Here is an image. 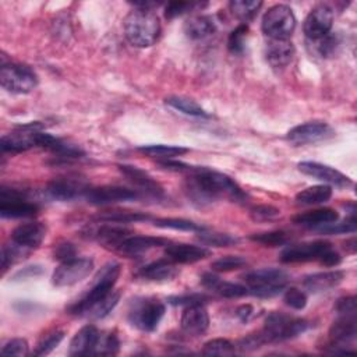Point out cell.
Masks as SVG:
<instances>
[{
	"label": "cell",
	"instance_id": "cell-3",
	"mask_svg": "<svg viewBox=\"0 0 357 357\" xmlns=\"http://www.w3.org/2000/svg\"><path fill=\"white\" fill-rule=\"evenodd\" d=\"M120 271L121 266L116 261L105 264L95 275L91 289L78 301L68 307V312L75 317H84L89 307H92L95 303L113 291V287L120 276Z\"/></svg>",
	"mask_w": 357,
	"mask_h": 357
},
{
	"label": "cell",
	"instance_id": "cell-12",
	"mask_svg": "<svg viewBox=\"0 0 357 357\" xmlns=\"http://www.w3.org/2000/svg\"><path fill=\"white\" fill-rule=\"evenodd\" d=\"M335 135V130L324 121H308L304 124H298L293 127L287 135L286 139L296 145H308V144H317L321 141H326Z\"/></svg>",
	"mask_w": 357,
	"mask_h": 357
},
{
	"label": "cell",
	"instance_id": "cell-34",
	"mask_svg": "<svg viewBox=\"0 0 357 357\" xmlns=\"http://www.w3.org/2000/svg\"><path fill=\"white\" fill-rule=\"evenodd\" d=\"M308 46L312 53H315L319 57H332L336 54L339 46H340V39L336 33H326L325 36L315 39V40H308Z\"/></svg>",
	"mask_w": 357,
	"mask_h": 357
},
{
	"label": "cell",
	"instance_id": "cell-46",
	"mask_svg": "<svg viewBox=\"0 0 357 357\" xmlns=\"http://www.w3.org/2000/svg\"><path fill=\"white\" fill-rule=\"evenodd\" d=\"M245 264H247L245 258L240 255H226L213 261L211 268L215 272H230V271H236L245 266Z\"/></svg>",
	"mask_w": 357,
	"mask_h": 357
},
{
	"label": "cell",
	"instance_id": "cell-4",
	"mask_svg": "<svg viewBox=\"0 0 357 357\" xmlns=\"http://www.w3.org/2000/svg\"><path fill=\"white\" fill-rule=\"evenodd\" d=\"M289 275L279 268H261L243 276L250 294L266 298L280 293L287 283Z\"/></svg>",
	"mask_w": 357,
	"mask_h": 357
},
{
	"label": "cell",
	"instance_id": "cell-35",
	"mask_svg": "<svg viewBox=\"0 0 357 357\" xmlns=\"http://www.w3.org/2000/svg\"><path fill=\"white\" fill-rule=\"evenodd\" d=\"M165 103L188 116L209 117V114L195 100L185 96H169L165 99Z\"/></svg>",
	"mask_w": 357,
	"mask_h": 357
},
{
	"label": "cell",
	"instance_id": "cell-50",
	"mask_svg": "<svg viewBox=\"0 0 357 357\" xmlns=\"http://www.w3.org/2000/svg\"><path fill=\"white\" fill-rule=\"evenodd\" d=\"M280 215V209L272 205H257L251 208L250 216L254 222H269Z\"/></svg>",
	"mask_w": 357,
	"mask_h": 357
},
{
	"label": "cell",
	"instance_id": "cell-36",
	"mask_svg": "<svg viewBox=\"0 0 357 357\" xmlns=\"http://www.w3.org/2000/svg\"><path fill=\"white\" fill-rule=\"evenodd\" d=\"M98 220L107 223H132L141 220H149L151 216L142 212H131V211H105L96 216Z\"/></svg>",
	"mask_w": 357,
	"mask_h": 357
},
{
	"label": "cell",
	"instance_id": "cell-6",
	"mask_svg": "<svg viewBox=\"0 0 357 357\" xmlns=\"http://www.w3.org/2000/svg\"><path fill=\"white\" fill-rule=\"evenodd\" d=\"M165 315V304L156 298H138L131 303L127 318L132 326L142 332H152L158 328Z\"/></svg>",
	"mask_w": 357,
	"mask_h": 357
},
{
	"label": "cell",
	"instance_id": "cell-27",
	"mask_svg": "<svg viewBox=\"0 0 357 357\" xmlns=\"http://www.w3.org/2000/svg\"><path fill=\"white\" fill-rule=\"evenodd\" d=\"M178 275V269L176 268L174 262L169 258L158 259L151 262L139 269L138 276L151 282H166L172 280Z\"/></svg>",
	"mask_w": 357,
	"mask_h": 357
},
{
	"label": "cell",
	"instance_id": "cell-2",
	"mask_svg": "<svg viewBox=\"0 0 357 357\" xmlns=\"http://www.w3.org/2000/svg\"><path fill=\"white\" fill-rule=\"evenodd\" d=\"M126 39L135 47L155 45L160 35V21L152 10L134 8L123 21Z\"/></svg>",
	"mask_w": 357,
	"mask_h": 357
},
{
	"label": "cell",
	"instance_id": "cell-29",
	"mask_svg": "<svg viewBox=\"0 0 357 357\" xmlns=\"http://www.w3.org/2000/svg\"><path fill=\"white\" fill-rule=\"evenodd\" d=\"M337 219H339V213L335 209L319 208V209L307 211V212L296 215L293 218V222L300 225V226H305V227H311V229H318V227L325 226L328 223H333Z\"/></svg>",
	"mask_w": 357,
	"mask_h": 357
},
{
	"label": "cell",
	"instance_id": "cell-61",
	"mask_svg": "<svg viewBox=\"0 0 357 357\" xmlns=\"http://www.w3.org/2000/svg\"><path fill=\"white\" fill-rule=\"evenodd\" d=\"M356 240H354V237L351 238V240H349L347 243H346V248H349L350 250V252H354L356 251Z\"/></svg>",
	"mask_w": 357,
	"mask_h": 357
},
{
	"label": "cell",
	"instance_id": "cell-52",
	"mask_svg": "<svg viewBox=\"0 0 357 357\" xmlns=\"http://www.w3.org/2000/svg\"><path fill=\"white\" fill-rule=\"evenodd\" d=\"M29 353V344L25 339L22 337H15L8 340L3 347H1V354L4 356H18L24 357L28 356Z\"/></svg>",
	"mask_w": 357,
	"mask_h": 357
},
{
	"label": "cell",
	"instance_id": "cell-31",
	"mask_svg": "<svg viewBox=\"0 0 357 357\" xmlns=\"http://www.w3.org/2000/svg\"><path fill=\"white\" fill-rule=\"evenodd\" d=\"M128 236H131V231L128 229L121 226H110V225H103L91 231V237L96 238L105 247H112L114 250H117L119 245Z\"/></svg>",
	"mask_w": 357,
	"mask_h": 357
},
{
	"label": "cell",
	"instance_id": "cell-44",
	"mask_svg": "<svg viewBox=\"0 0 357 357\" xmlns=\"http://www.w3.org/2000/svg\"><path fill=\"white\" fill-rule=\"evenodd\" d=\"M198 238L204 244L215 245V247H229L238 243V238L236 236H231L227 233H206L205 230L198 233Z\"/></svg>",
	"mask_w": 357,
	"mask_h": 357
},
{
	"label": "cell",
	"instance_id": "cell-41",
	"mask_svg": "<svg viewBox=\"0 0 357 357\" xmlns=\"http://www.w3.org/2000/svg\"><path fill=\"white\" fill-rule=\"evenodd\" d=\"M119 349H120V340L116 333H113V332L99 333V337H98V342L95 344L92 354L113 356V354L119 353Z\"/></svg>",
	"mask_w": 357,
	"mask_h": 357
},
{
	"label": "cell",
	"instance_id": "cell-55",
	"mask_svg": "<svg viewBox=\"0 0 357 357\" xmlns=\"http://www.w3.org/2000/svg\"><path fill=\"white\" fill-rule=\"evenodd\" d=\"M335 311L337 315H347V317H356L357 312V303L354 296H346L336 301Z\"/></svg>",
	"mask_w": 357,
	"mask_h": 357
},
{
	"label": "cell",
	"instance_id": "cell-51",
	"mask_svg": "<svg viewBox=\"0 0 357 357\" xmlns=\"http://www.w3.org/2000/svg\"><path fill=\"white\" fill-rule=\"evenodd\" d=\"M283 301L293 310H303L307 305V294L297 287H289L283 294Z\"/></svg>",
	"mask_w": 357,
	"mask_h": 357
},
{
	"label": "cell",
	"instance_id": "cell-32",
	"mask_svg": "<svg viewBox=\"0 0 357 357\" xmlns=\"http://www.w3.org/2000/svg\"><path fill=\"white\" fill-rule=\"evenodd\" d=\"M332 197V187L328 184L311 185L301 190L296 195V201L300 205H319L329 201Z\"/></svg>",
	"mask_w": 357,
	"mask_h": 357
},
{
	"label": "cell",
	"instance_id": "cell-38",
	"mask_svg": "<svg viewBox=\"0 0 357 357\" xmlns=\"http://www.w3.org/2000/svg\"><path fill=\"white\" fill-rule=\"evenodd\" d=\"M119 298H120V294H119L117 291H110V293H109L107 296H105L102 300H99V301L95 303L92 307H89L84 317L92 318V319L105 318V317H106L109 312H112V310L117 305Z\"/></svg>",
	"mask_w": 357,
	"mask_h": 357
},
{
	"label": "cell",
	"instance_id": "cell-21",
	"mask_svg": "<svg viewBox=\"0 0 357 357\" xmlns=\"http://www.w3.org/2000/svg\"><path fill=\"white\" fill-rule=\"evenodd\" d=\"M46 236V226L40 222H26L18 225L11 231V241L25 247L38 248Z\"/></svg>",
	"mask_w": 357,
	"mask_h": 357
},
{
	"label": "cell",
	"instance_id": "cell-28",
	"mask_svg": "<svg viewBox=\"0 0 357 357\" xmlns=\"http://www.w3.org/2000/svg\"><path fill=\"white\" fill-rule=\"evenodd\" d=\"M344 278L343 271H325V272H317L312 275H308L304 278L303 284L307 290L312 293L326 291L329 289L336 287Z\"/></svg>",
	"mask_w": 357,
	"mask_h": 357
},
{
	"label": "cell",
	"instance_id": "cell-37",
	"mask_svg": "<svg viewBox=\"0 0 357 357\" xmlns=\"http://www.w3.org/2000/svg\"><path fill=\"white\" fill-rule=\"evenodd\" d=\"M262 1L259 0H231L229 8L231 14L243 22H247L254 18V15L261 8Z\"/></svg>",
	"mask_w": 357,
	"mask_h": 357
},
{
	"label": "cell",
	"instance_id": "cell-54",
	"mask_svg": "<svg viewBox=\"0 0 357 357\" xmlns=\"http://www.w3.org/2000/svg\"><path fill=\"white\" fill-rule=\"evenodd\" d=\"M167 301L172 305H194V304H204L208 301V297L205 294L199 293H187V294H180V296H172L167 298Z\"/></svg>",
	"mask_w": 357,
	"mask_h": 357
},
{
	"label": "cell",
	"instance_id": "cell-45",
	"mask_svg": "<svg viewBox=\"0 0 357 357\" xmlns=\"http://www.w3.org/2000/svg\"><path fill=\"white\" fill-rule=\"evenodd\" d=\"M252 241H257L265 247H279L284 245L289 241V236L286 231L275 230V231H266V233H258L250 236Z\"/></svg>",
	"mask_w": 357,
	"mask_h": 357
},
{
	"label": "cell",
	"instance_id": "cell-26",
	"mask_svg": "<svg viewBox=\"0 0 357 357\" xmlns=\"http://www.w3.org/2000/svg\"><path fill=\"white\" fill-rule=\"evenodd\" d=\"M167 238L153 236H128L117 248L119 252L126 255H138L152 248L167 245Z\"/></svg>",
	"mask_w": 357,
	"mask_h": 357
},
{
	"label": "cell",
	"instance_id": "cell-13",
	"mask_svg": "<svg viewBox=\"0 0 357 357\" xmlns=\"http://www.w3.org/2000/svg\"><path fill=\"white\" fill-rule=\"evenodd\" d=\"M331 247H332V244L328 241H324V240L291 244L280 252V261L284 264L318 261L321 258V255Z\"/></svg>",
	"mask_w": 357,
	"mask_h": 357
},
{
	"label": "cell",
	"instance_id": "cell-60",
	"mask_svg": "<svg viewBox=\"0 0 357 357\" xmlns=\"http://www.w3.org/2000/svg\"><path fill=\"white\" fill-rule=\"evenodd\" d=\"M252 312H254V310H252V307L248 305V304H247V305H241V307H238V308L236 310V315H237L243 322L248 321V319L251 318Z\"/></svg>",
	"mask_w": 357,
	"mask_h": 357
},
{
	"label": "cell",
	"instance_id": "cell-20",
	"mask_svg": "<svg viewBox=\"0 0 357 357\" xmlns=\"http://www.w3.org/2000/svg\"><path fill=\"white\" fill-rule=\"evenodd\" d=\"M180 325L183 332L192 336H199L206 332L209 326V315L204 304L187 305L181 314Z\"/></svg>",
	"mask_w": 357,
	"mask_h": 357
},
{
	"label": "cell",
	"instance_id": "cell-15",
	"mask_svg": "<svg viewBox=\"0 0 357 357\" xmlns=\"http://www.w3.org/2000/svg\"><path fill=\"white\" fill-rule=\"evenodd\" d=\"M333 11L328 4L315 6L304 20L303 31L308 40H315L331 32Z\"/></svg>",
	"mask_w": 357,
	"mask_h": 357
},
{
	"label": "cell",
	"instance_id": "cell-39",
	"mask_svg": "<svg viewBox=\"0 0 357 357\" xmlns=\"http://www.w3.org/2000/svg\"><path fill=\"white\" fill-rule=\"evenodd\" d=\"M153 225L162 229H173V230H183V231H202L205 226H201L192 220L178 219V218H159L153 219Z\"/></svg>",
	"mask_w": 357,
	"mask_h": 357
},
{
	"label": "cell",
	"instance_id": "cell-17",
	"mask_svg": "<svg viewBox=\"0 0 357 357\" xmlns=\"http://www.w3.org/2000/svg\"><path fill=\"white\" fill-rule=\"evenodd\" d=\"M297 167L303 174L319 180L328 185H335L339 188L353 185V181L346 174L336 170L335 167H331L319 162H300Z\"/></svg>",
	"mask_w": 357,
	"mask_h": 357
},
{
	"label": "cell",
	"instance_id": "cell-56",
	"mask_svg": "<svg viewBox=\"0 0 357 357\" xmlns=\"http://www.w3.org/2000/svg\"><path fill=\"white\" fill-rule=\"evenodd\" d=\"M158 165L165 169V170H170V172H178V173H191L194 172L197 167L187 165L184 162L180 160H173V159H163V160H158Z\"/></svg>",
	"mask_w": 357,
	"mask_h": 357
},
{
	"label": "cell",
	"instance_id": "cell-43",
	"mask_svg": "<svg viewBox=\"0 0 357 357\" xmlns=\"http://www.w3.org/2000/svg\"><path fill=\"white\" fill-rule=\"evenodd\" d=\"M234 351L236 346L230 340L223 337L208 340L202 347V353L208 356H231L234 354Z\"/></svg>",
	"mask_w": 357,
	"mask_h": 357
},
{
	"label": "cell",
	"instance_id": "cell-47",
	"mask_svg": "<svg viewBox=\"0 0 357 357\" xmlns=\"http://www.w3.org/2000/svg\"><path fill=\"white\" fill-rule=\"evenodd\" d=\"M248 33V25L240 24L236 29H233L227 38V47L231 53H241L244 50V42Z\"/></svg>",
	"mask_w": 357,
	"mask_h": 357
},
{
	"label": "cell",
	"instance_id": "cell-10",
	"mask_svg": "<svg viewBox=\"0 0 357 357\" xmlns=\"http://www.w3.org/2000/svg\"><path fill=\"white\" fill-rule=\"evenodd\" d=\"M36 204L29 202L24 192L15 188L1 187L0 190V215L4 219L32 218L38 213Z\"/></svg>",
	"mask_w": 357,
	"mask_h": 357
},
{
	"label": "cell",
	"instance_id": "cell-9",
	"mask_svg": "<svg viewBox=\"0 0 357 357\" xmlns=\"http://www.w3.org/2000/svg\"><path fill=\"white\" fill-rule=\"evenodd\" d=\"M93 269V259L86 257H74L60 262L52 275V283L56 287L73 286L85 279Z\"/></svg>",
	"mask_w": 357,
	"mask_h": 357
},
{
	"label": "cell",
	"instance_id": "cell-19",
	"mask_svg": "<svg viewBox=\"0 0 357 357\" xmlns=\"http://www.w3.org/2000/svg\"><path fill=\"white\" fill-rule=\"evenodd\" d=\"M119 170L124 177H127L130 183H132L138 188L137 191L139 192V195L146 194L158 198L163 194V188L145 170H141L137 166L131 165H119Z\"/></svg>",
	"mask_w": 357,
	"mask_h": 357
},
{
	"label": "cell",
	"instance_id": "cell-25",
	"mask_svg": "<svg viewBox=\"0 0 357 357\" xmlns=\"http://www.w3.org/2000/svg\"><path fill=\"white\" fill-rule=\"evenodd\" d=\"M99 331L93 325L82 326L71 339L68 354L70 356H88L92 354L99 337Z\"/></svg>",
	"mask_w": 357,
	"mask_h": 357
},
{
	"label": "cell",
	"instance_id": "cell-40",
	"mask_svg": "<svg viewBox=\"0 0 357 357\" xmlns=\"http://www.w3.org/2000/svg\"><path fill=\"white\" fill-rule=\"evenodd\" d=\"M64 337V331L61 329H52V331H47L38 342L35 350H33V354L35 356H46L49 354L53 349H56L60 342L63 340Z\"/></svg>",
	"mask_w": 357,
	"mask_h": 357
},
{
	"label": "cell",
	"instance_id": "cell-16",
	"mask_svg": "<svg viewBox=\"0 0 357 357\" xmlns=\"http://www.w3.org/2000/svg\"><path fill=\"white\" fill-rule=\"evenodd\" d=\"M84 197L92 205H110L132 201L141 195L137 190H130L120 185H102L96 188H88Z\"/></svg>",
	"mask_w": 357,
	"mask_h": 357
},
{
	"label": "cell",
	"instance_id": "cell-33",
	"mask_svg": "<svg viewBox=\"0 0 357 357\" xmlns=\"http://www.w3.org/2000/svg\"><path fill=\"white\" fill-rule=\"evenodd\" d=\"M137 151L149 158H156L159 160H163V159H173L176 156H181L188 152V148L178 146V145L152 144V145H142V146L137 148Z\"/></svg>",
	"mask_w": 357,
	"mask_h": 357
},
{
	"label": "cell",
	"instance_id": "cell-53",
	"mask_svg": "<svg viewBox=\"0 0 357 357\" xmlns=\"http://www.w3.org/2000/svg\"><path fill=\"white\" fill-rule=\"evenodd\" d=\"M266 343L262 332H255V333H250L247 336H244L243 339L238 340L237 343V349L241 351H252L259 349L261 346H264Z\"/></svg>",
	"mask_w": 357,
	"mask_h": 357
},
{
	"label": "cell",
	"instance_id": "cell-23",
	"mask_svg": "<svg viewBox=\"0 0 357 357\" xmlns=\"http://www.w3.org/2000/svg\"><path fill=\"white\" fill-rule=\"evenodd\" d=\"M294 56V46L289 39H269L265 46V59L273 68L286 67Z\"/></svg>",
	"mask_w": 357,
	"mask_h": 357
},
{
	"label": "cell",
	"instance_id": "cell-59",
	"mask_svg": "<svg viewBox=\"0 0 357 357\" xmlns=\"http://www.w3.org/2000/svg\"><path fill=\"white\" fill-rule=\"evenodd\" d=\"M42 273V268L35 265V266H26L22 271H18L14 275V279H25V278H31V276H36Z\"/></svg>",
	"mask_w": 357,
	"mask_h": 357
},
{
	"label": "cell",
	"instance_id": "cell-7",
	"mask_svg": "<svg viewBox=\"0 0 357 357\" xmlns=\"http://www.w3.org/2000/svg\"><path fill=\"white\" fill-rule=\"evenodd\" d=\"M261 28L269 39H289L296 28L293 10L286 4L272 6L264 14Z\"/></svg>",
	"mask_w": 357,
	"mask_h": 357
},
{
	"label": "cell",
	"instance_id": "cell-22",
	"mask_svg": "<svg viewBox=\"0 0 357 357\" xmlns=\"http://www.w3.org/2000/svg\"><path fill=\"white\" fill-rule=\"evenodd\" d=\"M165 255L174 264H194L209 257L211 251L201 245L176 243L166 245Z\"/></svg>",
	"mask_w": 357,
	"mask_h": 357
},
{
	"label": "cell",
	"instance_id": "cell-5",
	"mask_svg": "<svg viewBox=\"0 0 357 357\" xmlns=\"http://www.w3.org/2000/svg\"><path fill=\"white\" fill-rule=\"evenodd\" d=\"M310 328V322L304 318L291 317L283 312H271L261 329L266 343H278L293 339L304 333Z\"/></svg>",
	"mask_w": 357,
	"mask_h": 357
},
{
	"label": "cell",
	"instance_id": "cell-8",
	"mask_svg": "<svg viewBox=\"0 0 357 357\" xmlns=\"http://www.w3.org/2000/svg\"><path fill=\"white\" fill-rule=\"evenodd\" d=\"M0 84L11 93H28L38 85V75L25 64L1 63Z\"/></svg>",
	"mask_w": 357,
	"mask_h": 357
},
{
	"label": "cell",
	"instance_id": "cell-48",
	"mask_svg": "<svg viewBox=\"0 0 357 357\" xmlns=\"http://www.w3.org/2000/svg\"><path fill=\"white\" fill-rule=\"evenodd\" d=\"M336 222L321 226L317 230L324 234H340V233H354L357 229L356 216H350L349 219H346L344 222H340V223H336Z\"/></svg>",
	"mask_w": 357,
	"mask_h": 357
},
{
	"label": "cell",
	"instance_id": "cell-58",
	"mask_svg": "<svg viewBox=\"0 0 357 357\" xmlns=\"http://www.w3.org/2000/svg\"><path fill=\"white\" fill-rule=\"evenodd\" d=\"M318 261H319L322 265H325V266H336V265L340 264L342 258H340L339 252H336V251L331 247L329 250H326V251L321 255V258H319Z\"/></svg>",
	"mask_w": 357,
	"mask_h": 357
},
{
	"label": "cell",
	"instance_id": "cell-49",
	"mask_svg": "<svg viewBox=\"0 0 357 357\" xmlns=\"http://www.w3.org/2000/svg\"><path fill=\"white\" fill-rule=\"evenodd\" d=\"M204 6H206V3L201 4V3H190V1H172V3H167L166 8H165V15H166V18L172 20V18L183 15L188 11H192L198 7L202 8Z\"/></svg>",
	"mask_w": 357,
	"mask_h": 357
},
{
	"label": "cell",
	"instance_id": "cell-11",
	"mask_svg": "<svg viewBox=\"0 0 357 357\" xmlns=\"http://www.w3.org/2000/svg\"><path fill=\"white\" fill-rule=\"evenodd\" d=\"M42 127L43 126L40 123L17 126L14 131L1 137L0 145L3 152H24L33 146H38Z\"/></svg>",
	"mask_w": 357,
	"mask_h": 357
},
{
	"label": "cell",
	"instance_id": "cell-1",
	"mask_svg": "<svg viewBox=\"0 0 357 357\" xmlns=\"http://www.w3.org/2000/svg\"><path fill=\"white\" fill-rule=\"evenodd\" d=\"M184 192L197 206L211 205L219 198H227L234 202L247 198V194L231 177L208 167H197L190 173L184 180Z\"/></svg>",
	"mask_w": 357,
	"mask_h": 357
},
{
	"label": "cell",
	"instance_id": "cell-24",
	"mask_svg": "<svg viewBox=\"0 0 357 357\" xmlns=\"http://www.w3.org/2000/svg\"><path fill=\"white\" fill-rule=\"evenodd\" d=\"M201 283L204 287L213 290L215 293H218L219 296L226 297V298H238V297L250 294L245 284L225 282L219 276L209 273V272H206L201 276Z\"/></svg>",
	"mask_w": 357,
	"mask_h": 357
},
{
	"label": "cell",
	"instance_id": "cell-14",
	"mask_svg": "<svg viewBox=\"0 0 357 357\" xmlns=\"http://www.w3.org/2000/svg\"><path fill=\"white\" fill-rule=\"evenodd\" d=\"M357 335V324L356 317L339 315V318L329 328L331 337V353H353V350H347L346 344L351 343Z\"/></svg>",
	"mask_w": 357,
	"mask_h": 357
},
{
	"label": "cell",
	"instance_id": "cell-18",
	"mask_svg": "<svg viewBox=\"0 0 357 357\" xmlns=\"http://www.w3.org/2000/svg\"><path fill=\"white\" fill-rule=\"evenodd\" d=\"M86 184L75 177H57L47 184V194L59 201H70L77 197L85 195Z\"/></svg>",
	"mask_w": 357,
	"mask_h": 357
},
{
	"label": "cell",
	"instance_id": "cell-42",
	"mask_svg": "<svg viewBox=\"0 0 357 357\" xmlns=\"http://www.w3.org/2000/svg\"><path fill=\"white\" fill-rule=\"evenodd\" d=\"M28 252H29V248H25L14 241L11 244H4L1 247V255H0L3 271H6L10 265L15 264L17 261L25 258V255H28Z\"/></svg>",
	"mask_w": 357,
	"mask_h": 357
},
{
	"label": "cell",
	"instance_id": "cell-57",
	"mask_svg": "<svg viewBox=\"0 0 357 357\" xmlns=\"http://www.w3.org/2000/svg\"><path fill=\"white\" fill-rule=\"evenodd\" d=\"M75 257V247L71 243L57 244L53 250V258L63 262Z\"/></svg>",
	"mask_w": 357,
	"mask_h": 357
},
{
	"label": "cell",
	"instance_id": "cell-30",
	"mask_svg": "<svg viewBox=\"0 0 357 357\" xmlns=\"http://www.w3.org/2000/svg\"><path fill=\"white\" fill-rule=\"evenodd\" d=\"M184 33L191 40H201L212 35L216 29L213 20L209 15H194L184 22Z\"/></svg>",
	"mask_w": 357,
	"mask_h": 357
}]
</instances>
